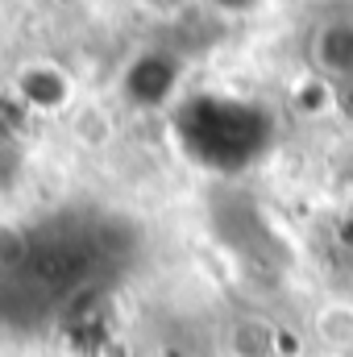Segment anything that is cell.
Here are the masks:
<instances>
[{
  "label": "cell",
  "instance_id": "52a82bcc",
  "mask_svg": "<svg viewBox=\"0 0 353 357\" xmlns=\"http://www.w3.org/2000/svg\"><path fill=\"white\" fill-rule=\"evenodd\" d=\"M312 333L324 345V354H350L353 349V303L350 299L324 303L316 312V320H312Z\"/></svg>",
  "mask_w": 353,
  "mask_h": 357
},
{
  "label": "cell",
  "instance_id": "5bb4252c",
  "mask_svg": "<svg viewBox=\"0 0 353 357\" xmlns=\"http://www.w3.org/2000/svg\"><path fill=\"white\" fill-rule=\"evenodd\" d=\"M320 357H341V354H320Z\"/></svg>",
  "mask_w": 353,
  "mask_h": 357
},
{
  "label": "cell",
  "instance_id": "3957f363",
  "mask_svg": "<svg viewBox=\"0 0 353 357\" xmlns=\"http://www.w3.org/2000/svg\"><path fill=\"white\" fill-rule=\"evenodd\" d=\"M308 54L324 79H353V21H324L312 33Z\"/></svg>",
  "mask_w": 353,
  "mask_h": 357
},
{
  "label": "cell",
  "instance_id": "5b68a950",
  "mask_svg": "<svg viewBox=\"0 0 353 357\" xmlns=\"http://www.w3.org/2000/svg\"><path fill=\"white\" fill-rule=\"evenodd\" d=\"M17 100L29 108H63L71 100V84L54 67H29L17 79Z\"/></svg>",
  "mask_w": 353,
  "mask_h": 357
},
{
  "label": "cell",
  "instance_id": "277c9868",
  "mask_svg": "<svg viewBox=\"0 0 353 357\" xmlns=\"http://www.w3.org/2000/svg\"><path fill=\"white\" fill-rule=\"evenodd\" d=\"M175 79H179V67L171 63V54H142L125 75V96L133 104L154 108L175 91Z\"/></svg>",
  "mask_w": 353,
  "mask_h": 357
},
{
  "label": "cell",
  "instance_id": "8fae6325",
  "mask_svg": "<svg viewBox=\"0 0 353 357\" xmlns=\"http://www.w3.org/2000/svg\"><path fill=\"white\" fill-rule=\"evenodd\" d=\"M299 354H303V341H299L291 328L278 324V357H299Z\"/></svg>",
  "mask_w": 353,
  "mask_h": 357
},
{
  "label": "cell",
  "instance_id": "4fadbf2b",
  "mask_svg": "<svg viewBox=\"0 0 353 357\" xmlns=\"http://www.w3.org/2000/svg\"><path fill=\"white\" fill-rule=\"evenodd\" d=\"M146 4H154V8H175L179 0H146Z\"/></svg>",
  "mask_w": 353,
  "mask_h": 357
},
{
  "label": "cell",
  "instance_id": "8992f818",
  "mask_svg": "<svg viewBox=\"0 0 353 357\" xmlns=\"http://www.w3.org/2000/svg\"><path fill=\"white\" fill-rule=\"evenodd\" d=\"M229 349L233 357H278V324L266 316H241L229 328Z\"/></svg>",
  "mask_w": 353,
  "mask_h": 357
},
{
  "label": "cell",
  "instance_id": "9c48e42d",
  "mask_svg": "<svg viewBox=\"0 0 353 357\" xmlns=\"http://www.w3.org/2000/svg\"><path fill=\"white\" fill-rule=\"evenodd\" d=\"M329 100H333V91H329V79H324V75H308V79L295 88V104H299L303 112H324Z\"/></svg>",
  "mask_w": 353,
  "mask_h": 357
},
{
  "label": "cell",
  "instance_id": "30bf717a",
  "mask_svg": "<svg viewBox=\"0 0 353 357\" xmlns=\"http://www.w3.org/2000/svg\"><path fill=\"white\" fill-rule=\"evenodd\" d=\"M21 133V104L13 96H0V146H8Z\"/></svg>",
  "mask_w": 353,
  "mask_h": 357
},
{
  "label": "cell",
  "instance_id": "7a4b0ae2",
  "mask_svg": "<svg viewBox=\"0 0 353 357\" xmlns=\"http://www.w3.org/2000/svg\"><path fill=\"white\" fill-rule=\"evenodd\" d=\"M112 324H117V307L100 287H80L63 307V333L84 357H96L112 341Z\"/></svg>",
  "mask_w": 353,
  "mask_h": 357
},
{
  "label": "cell",
  "instance_id": "6da1fadb",
  "mask_svg": "<svg viewBox=\"0 0 353 357\" xmlns=\"http://www.w3.org/2000/svg\"><path fill=\"white\" fill-rule=\"evenodd\" d=\"M175 129L187 154L212 171H237L254 162L270 142V116L258 104H237L216 96L187 100L175 116Z\"/></svg>",
  "mask_w": 353,
  "mask_h": 357
},
{
  "label": "cell",
  "instance_id": "7c38bea8",
  "mask_svg": "<svg viewBox=\"0 0 353 357\" xmlns=\"http://www.w3.org/2000/svg\"><path fill=\"white\" fill-rule=\"evenodd\" d=\"M216 8H225V13H246V8H254V0H212Z\"/></svg>",
  "mask_w": 353,
  "mask_h": 357
},
{
  "label": "cell",
  "instance_id": "ba28073f",
  "mask_svg": "<svg viewBox=\"0 0 353 357\" xmlns=\"http://www.w3.org/2000/svg\"><path fill=\"white\" fill-rule=\"evenodd\" d=\"M29 250H33V241H29L21 229L0 225V270H4V274H17V270L25 266Z\"/></svg>",
  "mask_w": 353,
  "mask_h": 357
}]
</instances>
